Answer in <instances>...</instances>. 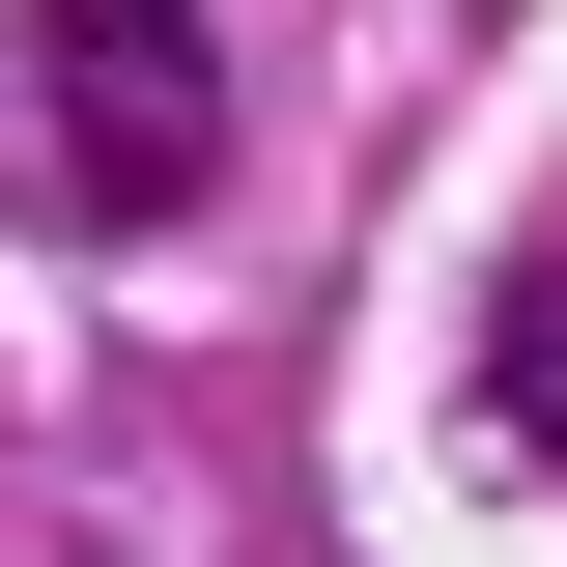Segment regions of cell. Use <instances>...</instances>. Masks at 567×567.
<instances>
[{
    "label": "cell",
    "instance_id": "1",
    "mask_svg": "<svg viewBox=\"0 0 567 567\" xmlns=\"http://www.w3.org/2000/svg\"><path fill=\"white\" fill-rule=\"evenodd\" d=\"M29 171H58V227H199L227 199V58L199 0H29Z\"/></svg>",
    "mask_w": 567,
    "mask_h": 567
},
{
    "label": "cell",
    "instance_id": "2",
    "mask_svg": "<svg viewBox=\"0 0 567 567\" xmlns=\"http://www.w3.org/2000/svg\"><path fill=\"white\" fill-rule=\"evenodd\" d=\"M483 398H511V454H567V284H511V312H483Z\"/></svg>",
    "mask_w": 567,
    "mask_h": 567
}]
</instances>
